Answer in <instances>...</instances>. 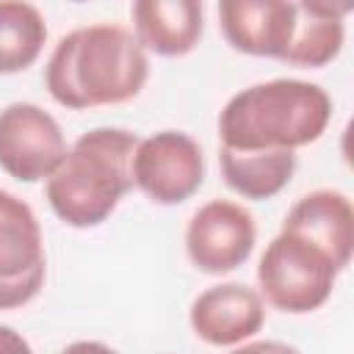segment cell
I'll return each mask as SVG.
<instances>
[{
    "instance_id": "6",
    "label": "cell",
    "mask_w": 354,
    "mask_h": 354,
    "mask_svg": "<svg viewBox=\"0 0 354 354\" xmlns=\"http://www.w3.org/2000/svg\"><path fill=\"white\" fill-rule=\"evenodd\" d=\"M133 185L155 205H180L205 183L202 147L183 130H160L138 138L133 163Z\"/></svg>"
},
{
    "instance_id": "17",
    "label": "cell",
    "mask_w": 354,
    "mask_h": 354,
    "mask_svg": "<svg viewBox=\"0 0 354 354\" xmlns=\"http://www.w3.org/2000/svg\"><path fill=\"white\" fill-rule=\"evenodd\" d=\"M0 354H33V348L17 329L0 324Z\"/></svg>"
},
{
    "instance_id": "2",
    "label": "cell",
    "mask_w": 354,
    "mask_h": 354,
    "mask_svg": "<svg viewBox=\"0 0 354 354\" xmlns=\"http://www.w3.org/2000/svg\"><path fill=\"white\" fill-rule=\"evenodd\" d=\"M332 122V97L310 80L274 77L235 91L218 113V147L266 152L315 144Z\"/></svg>"
},
{
    "instance_id": "12",
    "label": "cell",
    "mask_w": 354,
    "mask_h": 354,
    "mask_svg": "<svg viewBox=\"0 0 354 354\" xmlns=\"http://www.w3.org/2000/svg\"><path fill=\"white\" fill-rule=\"evenodd\" d=\"M282 227L296 230L324 246L343 268L354 252V207L337 188H315L293 202Z\"/></svg>"
},
{
    "instance_id": "18",
    "label": "cell",
    "mask_w": 354,
    "mask_h": 354,
    "mask_svg": "<svg viewBox=\"0 0 354 354\" xmlns=\"http://www.w3.org/2000/svg\"><path fill=\"white\" fill-rule=\"evenodd\" d=\"M61 354H119V351L111 348L108 343H100V340H75Z\"/></svg>"
},
{
    "instance_id": "13",
    "label": "cell",
    "mask_w": 354,
    "mask_h": 354,
    "mask_svg": "<svg viewBox=\"0 0 354 354\" xmlns=\"http://www.w3.org/2000/svg\"><path fill=\"white\" fill-rule=\"evenodd\" d=\"M351 6L329 3H296L293 41L282 58L288 66L321 69L332 64L346 41V14Z\"/></svg>"
},
{
    "instance_id": "11",
    "label": "cell",
    "mask_w": 354,
    "mask_h": 354,
    "mask_svg": "<svg viewBox=\"0 0 354 354\" xmlns=\"http://www.w3.org/2000/svg\"><path fill=\"white\" fill-rule=\"evenodd\" d=\"M130 14L141 47L160 58L188 55L205 30V11L196 0H138Z\"/></svg>"
},
{
    "instance_id": "14",
    "label": "cell",
    "mask_w": 354,
    "mask_h": 354,
    "mask_svg": "<svg viewBox=\"0 0 354 354\" xmlns=\"http://www.w3.org/2000/svg\"><path fill=\"white\" fill-rule=\"evenodd\" d=\"M218 166L224 183L243 199H271L277 196L296 171V152L266 149V152H238L218 147Z\"/></svg>"
},
{
    "instance_id": "16",
    "label": "cell",
    "mask_w": 354,
    "mask_h": 354,
    "mask_svg": "<svg viewBox=\"0 0 354 354\" xmlns=\"http://www.w3.org/2000/svg\"><path fill=\"white\" fill-rule=\"evenodd\" d=\"M230 354H301V351L282 340H252V343L232 348Z\"/></svg>"
},
{
    "instance_id": "8",
    "label": "cell",
    "mask_w": 354,
    "mask_h": 354,
    "mask_svg": "<svg viewBox=\"0 0 354 354\" xmlns=\"http://www.w3.org/2000/svg\"><path fill=\"white\" fill-rule=\"evenodd\" d=\"M66 155V138L53 113L36 102L0 108V169L19 183L47 180Z\"/></svg>"
},
{
    "instance_id": "7",
    "label": "cell",
    "mask_w": 354,
    "mask_h": 354,
    "mask_svg": "<svg viewBox=\"0 0 354 354\" xmlns=\"http://www.w3.org/2000/svg\"><path fill=\"white\" fill-rule=\"evenodd\" d=\"M185 254L202 274H230L243 266L254 249V216L232 199H210L194 210L185 224Z\"/></svg>"
},
{
    "instance_id": "9",
    "label": "cell",
    "mask_w": 354,
    "mask_h": 354,
    "mask_svg": "<svg viewBox=\"0 0 354 354\" xmlns=\"http://www.w3.org/2000/svg\"><path fill=\"white\" fill-rule=\"evenodd\" d=\"M188 321L199 340L210 346H238L263 329L266 301L243 282H218L191 301Z\"/></svg>"
},
{
    "instance_id": "1",
    "label": "cell",
    "mask_w": 354,
    "mask_h": 354,
    "mask_svg": "<svg viewBox=\"0 0 354 354\" xmlns=\"http://www.w3.org/2000/svg\"><path fill=\"white\" fill-rule=\"evenodd\" d=\"M149 53L136 33L116 22L80 25L58 39L44 66L50 97L69 111L122 105L141 94Z\"/></svg>"
},
{
    "instance_id": "15",
    "label": "cell",
    "mask_w": 354,
    "mask_h": 354,
    "mask_svg": "<svg viewBox=\"0 0 354 354\" xmlns=\"http://www.w3.org/2000/svg\"><path fill=\"white\" fill-rule=\"evenodd\" d=\"M47 41V22L33 3L0 0V75L33 66Z\"/></svg>"
},
{
    "instance_id": "3",
    "label": "cell",
    "mask_w": 354,
    "mask_h": 354,
    "mask_svg": "<svg viewBox=\"0 0 354 354\" xmlns=\"http://www.w3.org/2000/svg\"><path fill=\"white\" fill-rule=\"evenodd\" d=\"M138 136L124 127H94L83 133L44 180L53 213L75 230H91L111 218L133 188L130 163Z\"/></svg>"
},
{
    "instance_id": "5",
    "label": "cell",
    "mask_w": 354,
    "mask_h": 354,
    "mask_svg": "<svg viewBox=\"0 0 354 354\" xmlns=\"http://www.w3.org/2000/svg\"><path fill=\"white\" fill-rule=\"evenodd\" d=\"M47 277L41 224L33 207L0 188V310L33 301Z\"/></svg>"
},
{
    "instance_id": "10",
    "label": "cell",
    "mask_w": 354,
    "mask_h": 354,
    "mask_svg": "<svg viewBox=\"0 0 354 354\" xmlns=\"http://www.w3.org/2000/svg\"><path fill=\"white\" fill-rule=\"evenodd\" d=\"M218 28L227 44L243 55L282 61L296 28V3L285 0H224Z\"/></svg>"
},
{
    "instance_id": "4",
    "label": "cell",
    "mask_w": 354,
    "mask_h": 354,
    "mask_svg": "<svg viewBox=\"0 0 354 354\" xmlns=\"http://www.w3.org/2000/svg\"><path fill=\"white\" fill-rule=\"evenodd\" d=\"M343 266L307 235L282 227L257 263L260 296L290 315H304L326 304Z\"/></svg>"
}]
</instances>
